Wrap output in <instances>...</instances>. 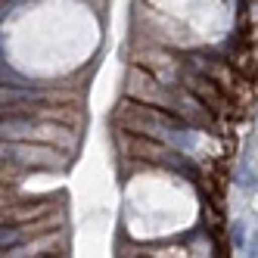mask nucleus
Segmentation results:
<instances>
[{
  "mask_svg": "<svg viewBox=\"0 0 258 258\" xmlns=\"http://www.w3.org/2000/svg\"><path fill=\"white\" fill-rule=\"evenodd\" d=\"M69 249H72V243H69V224H62V227H53L47 233L31 236V239H25V243H19V246L4 249V255L7 258H19V255L41 258V255H69Z\"/></svg>",
  "mask_w": 258,
  "mask_h": 258,
  "instance_id": "4",
  "label": "nucleus"
},
{
  "mask_svg": "<svg viewBox=\"0 0 258 258\" xmlns=\"http://www.w3.org/2000/svg\"><path fill=\"white\" fill-rule=\"evenodd\" d=\"M66 209L56 196H34V199H7L4 202V224H22V221H38L53 212Z\"/></svg>",
  "mask_w": 258,
  "mask_h": 258,
  "instance_id": "5",
  "label": "nucleus"
},
{
  "mask_svg": "<svg viewBox=\"0 0 258 258\" xmlns=\"http://www.w3.org/2000/svg\"><path fill=\"white\" fill-rule=\"evenodd\" d=\"M4 115H31V118H50L66 121L84 131V100L72 103H34V100H4Z\"/></svg>",
  "mask_w": 258,
  "mask_h": 258,
  "instance_id": "3",
  "label": "nucleus"
},
{
  "mask_svg": "<svg viewBox=\"0 0 258 258\" xmlns=\"http://www.w3.org/2000/svg\"><path fill=\"white\" fill-rule=\"evenodd\" d=\"M4 140H34L50 143L66 153H78L81 146V127L50 118H31V115H4Z\"/></svg>",
  "mask_w": 258,
  "mask_h": 258,
  "instance_id": "1",
  "label": "nucleus"
},
{
  "mask_svg": "<svg viewBox=\"0 0 258 258\" xmlns=\"http://www.w3.org/2000/svg\"><path fill=\"white\" fill-rule=\"evenodd\" d=\"M249 22H252V28H258V0L249 4Z\"/></svg>",
  "mask_w": 258,
  "mask_h": 258,
  "instance_id": "6",
  "label": "nucleus"
},
{
  "mask_svg": "<svg viewBox=\"0 0 258 258\" xmlns=\"http://www.w3.org/2000/svg\"><path fill=\"white\" fill-rule=\"evenodd\" d=\"M4 162H13L25 171H69L75 153L34 140H4Z\"/></svg>",
  "mask_w": 258,
  "mask_h": 258,
  "instance_id": "2",
  "label": "nucleus"
}]
</instances>
